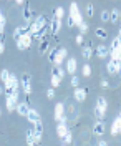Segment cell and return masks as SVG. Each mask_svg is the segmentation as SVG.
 Here are the masks:
<instances>
[{"label": "cell", "instance_id": "54", "mask_svg": "<svg viewBox=\"0 0 121 146\" xmlns=\"http://www.w3.org/2000/svg\"><path fill=\"white\" fill-rule=\"evenodd\" d=\"M120 32H121V28H120Z\"/></svg>", "mask_w": 121, "mask_h": 146}, {"label": "cell", "instance_id": "43", "mask_svg": "<svg viewBox=\"0 0 121 146\" xmlns=\"http://www.w3.org/2000/svg\"><path fill=\"white\" fill-rule=\"evenodd\" d=\"M0 23H3V25L7 23V20H5V15H3V12H2V10H0Z\"/></svg>", "mask_w": 121, "mask_h": 146}, {"label": "cell", "instance_id": "30", "mask_svg": "<svg viewBox=\"0 0 121 146\" xmlns=\"http://www.w3.org/2000/svg\"><path fill=\"white\" fill-rule=\"evenodd\" d=\"M61 141H63V145H71V141H73V135H71V131H68L65 136L61 138Z\"/></svg>", "mask_w": 121, "mask_h": 146}, {"label": "cell", "instance_id": "14", "mask_svg": "<svg viewBox=\"0 0 121 146\" xmlns=\"http://www.w3.org/2000/svg\"><path fill=\"white\" fill-rule=\"evenodd\" d=\"M106 70H108L110 75H116V73H118V65H116V62H114L113 58L108 60V63H106Z\"/></svg>", "mask_w": 121, "mask_h": 146}, {"label": "cell", "instance_id": "50", "mask_svg": "<svg viewBox=\"0 0 121 146\" xmlns=\"http://www.w3.org/2000/svg\"><path fill=\"white\" fill-rule=\"evenodd\" d=\"M118 116H120V119H121V111H120V115H118Z\"/></svg>", "mask_w": 121, "mask_h": 146}, {"label": "cell", "instance_id": "52", "mask_svg": "<svg viewBox=\"0 0 121 146\" xmlns=\"http://www.w3.org/2000/svg\"><path fill=\"white\" fill-rule=\"evenodd\" d=\"M120 20H121V10H120Z\"/></svg>", "mask_w": 121, "mask_h": 146}, {"label": "cell", "instance_id": "47", "mask_svg": "<svg viewBox=\"0 0 121 146\" xmlns=\"http://www.w3.org/2000/svg\"><path fill=\"white\" fill-rule=\"evenodd\" d=\"M15 3H17V5H23V3H25V0H15Z\"/></svg>", "mask_w": 121, "mask_h": 146}, {"label": "cell", "instance_id": "42", "mask_svg": "<svg viewBox=\"0 0 121 146\" xmlns=\"http://www.w3.org/2000/svg\"><path fill=\"white\" fill-rule=\"evenodd\" d=\"M100 85H101L103 90H108V88H110V83H108V80H104V78L101 80V83H100Z\"/></svg>", "mask_w": 121, "mask_h": 146}, {"label": "cell", "instance_id": "23", "mask_svg": "<svg viewBox=\"0 0 121 146\" xmlns=\"http://www.w3.org/2000/svg\"><path fill=\"white\" fill-rule=\"evenodd\" d=\"M95 36H98L100 40H106L108 38V32L104 30V28H95Z\"/></svg>", "mask_w": 121, "mask_h": 146}, {"label": "cell", "instance_id": "1", "mask_svg": "<svg viewBox=\"0 0 121 146\" xmlns=\"http://www.w3.org/2000/svg\"><path fill=\"white\" fill-rule=\"evenodd\" d=\"M68 15L75 20L76 27L83 22V15H81V12H80V9H78V3H76V2H71V3H70V13H68Z\"/></svg>", "mask_w": 121, "mask_h": 146}, {"label": "cell", "instance_id": "27", "mask_svg": "<svg viewBox=\"0 0 121 146\" xmlns=\"http://www.w3.org/2000/svg\"><path fill=\"white\" fill-rule=\"evenodd\" d=\"M35 141H37V139H35V135H33V129L30 128V129L27 131V145H28V146H32L33 143H35Z\"/></svg>", "mask_w": 121, "mask_h": 146}, {"label": "cell", "instance_id": "17", "mask_svg": "<svg viewBox=\"0 0 121 146\" xmlns=\"http://www.w3.org/2000/svg\"><path fill=\"white\" fill-rule=\"evenodd\" d=\"M28 110H30L28 103H19V105H17V113H19L20 116H27Z\"/></svg>", "mask_w": 121, "mask_h": 146}, {"label": "cell", "instance_id": "34", "mask_svg": "<svg viewBox=\"0 0 121 146\" xmlns=\"http://www.w3.org/2000/svg\"><path fill=\"white\" fill-rule=\"evenodd\" d=\"M95 116H96V118L100 119V121H103V119H104V111L95 106Z\"/></svg>", "mask_w": 121, "mask_h": 146}, {"label": "cell", "instance_id": "51", "mask_svg": "<svg viewBox=\"0 0 121 146\" xmlns=\"http://www.w3.org/2000/svg\"><path fill=\"white\" fill-rule=\"evenodd\" d=\"M120 135H121V125H120Z\"/></svg>", "mask_w": 121, "mask_h": 146}, {"label": "cell", "instance_id": "31", "mask_svg": "<svg viewBox=\"0 0 121 146\" xmlns=\"http://www.w3.org/2000/svg\"><path fill=\"white\" fill-rule=\"evenodd\" d=\"M56 53H58V48H52L50 52H48V62H55V58H56Z\"/></svg>", "mask_w": 121, "mask_h": 146}, {"label": "cell", "instance_id": "2", "mask_svg": "<svg viewBox=\"0 0 121 146\" xmlns=\"http://www.w3.org/2000/svg\"><path fill=\"white\" fill-rule=\"evenodd\" d=\"M88 91H90V88H86V86H76L75 88V91H73V98L78 103H81V101H85L86 100V95H88Z\"/></svg>", "mask_w": 121, "mask_h": 146}, {"label": "cell", "instance_id": "41", "mask_svg": "<svg viewBox=\"0 0 121 146\" xmlns=\"http://www.w3.org/2000/svg\"><path fill=\"white\" fill-rule=\"evenodd\" d=\"M66 23H68V28H73V27H76V23H75V20L70 15H68V20H66Z\"/></svg>", "mask_w": 121, "mask_h": 146}, {"label": "cell", "instance_id": "11", "mask_svg": "<svg viewBox=\"0 0 121 146\" xmlns=\"http://www.w3.org/2000/svg\"><path fill=\"white\" fill-rule=\"evenodd\" d=\"M70 129H68V125H66V121H58V126H56V133H58V136L63 138L68 133Z\"/></svg>", "mask_w": 121, "mask_h": 146}, {"label": "cell", "instance_id": "44", "mask_svg": "<svg viewBox=\"0 0 121 146\" xmlns=\"http://www.w3.org/2000/svg\"><path fill=\"white\" fill-rule=\"evenodd\" d=\"M5 52V42H0V53Z\"/></svg>", "mask_w": 121, "mask_h": 146}, {"label": "cell", "instance_id": "3", "mask_svg": "<svg viewBox=\"0 0 121 146\" xmlns=\"http://www.w3.org/2000/svg\"><path fill=\"white\" fill-rule=\"evenodd\" d=\"M32 35L28 33V35H23V36H20L19 40H15L17 42V48L19 50H27V48H30V45H32Z\"/></svg>", "mask_w": 121, "mask_h": 146}, {"label": "cell", "instance_id": "28", "mask_svg": "<svg viewBox=\"0 0 121 146\" xmlns=\"http://www.w3.org/2000/svg\"><path fill=\"white\" fill-rule=\"evenodd\" d=\"M81 75H83L85 78H88V76H91V65H90V63L83 65V68H81Z\"/></svg>", "mask_w": 121, "mask_h": 146}, {"label": "cell", "instance_id": "10", "mask_svg": "<svg viewBox=\"0 0 121 146\" xmlns=\"http://www.w3.org/2000/svg\"><path fill=\"white\" fill-rule=\"evenodd\" d=\"M30 32H28V27L27 25H22V27H15V30H13V38L15 40H19L20 36L23 35H28Z\"/></svg>", "mask_w": 121, "mask_h": 146}, {"label": "cell", "instance_id": "36", "mask_svg": "<svg viewBox=\"0 0 121 146\" xmlns=\"http://www.w3.org/2000/svg\"><path fill=\"white\" fill-rule=\"evenodd\" d=\"M78 27H80V33H81V35H85V33L88 32V23H86L85 20L80 23V25H78Z\"/></svg>", "mask_w": 121, "mask_h": 146}, {"label": "cell", "instance_id": "55", "mask_svg": "<svg viewBox=\"0 0 121 146\" xmlns=\"http://www.w3.org/2000/svg\"><path fill=\"white\" fill-rule=\"evenodd\" d=\"M63 146H66V145H63Z\"/></svg>", "mask_w": 121, "mask_h": 146}, {"label": "cell", "instance_id": "4", "mask_svg": "<svg viewBox=\"0 0 121 146\" xmlns=\"http://www.w3.org/2000/svg\"><path fill=\"white\" fill-rule=\"evenodd\" d=\"M55 119L56 121H66L68 123V118L65 115V105L63 103H56L55 105Z\"/></svg>", "mask_w": 121, "mask_h": 146}, {"label": "cell", "instance_id": "13", "mask_svg": "<svg viewBox=\"0 0 121 146\" xmlns=\"http://www.w3.org/2000/svg\"><path fill=\"white\" fill-rule=\"evenodd\" d=\"M17 105H19V100L17 98H13V96H7V100H5V106L9 111H13V110L17 108Z\"/></svg>", "mask_w": 121, "mask_h": 146}, {"label": "cell", "instance_id": "9", "mask_svg": "<svg viewBox=\"0 0 121 146\" xmlns=\"http://www.w3.org/2000/svg\"><path fill=\"white\" fill-rule=\"evenodd\" d=\"M104 131H106V128H104V123L103 121H95V125H93V133L96 135V136H103L104 135Z\"/></svg>", "mask_w": 121, "mask_h": 146}, {"label": "cell", "instance_id": "18", "mask_svg": "<svg viewBox=\"0 0 121 146\" xmlns=\"http://www.w3.org/2000/svg\"><path fill=\"white\" fill-rule=\"evenodd\" d=\"M120 125H121V119H120V116H116V119L113 121V125H111V135L113 136H118V135H120Z\"/></svg>", "mask_w": 121, "mask_h": 146}, {"label": "cell", "instance_id": "37", "mask_svg": "<svg viewBox=\"0 0 121 146\" xmlns=\"http://www.w3.org/2000/svg\"><path fill=\"white\" fill-rule=\"evenodd\" d=\"M101 22H104V23L110 22V12L108 10H103L101 12Z\"/></svg>", "mask_w": 121, "mask_h": 146}, {"label": "cell", "instance_id": "53", "mask_svg": "<svg viewBox=\"0 0 121 146\" xmlns=\"http://www.w3.org/2000/svg\"><path fill=\"white\" fill-rule=\"evenodd\" d=\"M0 116H2V108H0Z\"/></svg>", "mask_w": 121, "mask_h": 146}, {"label": "cell", "instance_id": "7", "mask_svg": "<svg viewBox=\"0 0 121 146\" xmlns=\"http://www.w3.org/2000/svg\"><path fill=\"white\" fill-rule=\"evenodd\" d=\"M66 56H68V52H66V48H58V53H56V58H55V66H60V65L63 63L66 60Z\"/></svg>", "mask_w": 121, "mask_h": 146}, {"label": "cell", "instance_id": "33", "mask_svg": "<svg viewBox=\"0 0 121 146\" xmlns=\"http://www.w3.org/2000/svg\"><path fill=\"white\" fill-rule=\"evenodd\" d=\"M9 76H10V72L7 70V68H3V70L0 72V80H2L3 83H5L7 80H9Z\"/></svg>", "mask_w": 121, "mask_h": 146}, {"label": "cell", "instance_id": "29", "mask_svg": "<svg viewBox=\"0 0 121 146\" xmlns=\"http://www.w3.org/2000/svg\"><path fill=\"white\" fill-rule=\"evenodd\" d=\"M55 18H58V20H63L65 18V9L63 7H56L55 9Z\"/></svg>", "mask_w": 121, "mask_h": 146}, {"label": "cell", "instance_id": "32", "mask_svg": "<svg viewBox=\"0 0 121 146\" xmlns=\"http://www.w3.org/2000/svg\"><path fill=\"white\" fill-rule=\"evenodd\" d=\"M86 15H88L90 18L95 17V5L93 3H88V5H86Z\"/></svg>", "mask_w": 121, "mask_h": 146}, {"label": "cell", "instance_id": "12", "mask_svg": "<svg viewBox=\"0 0 121 146\" xmlns=\"http://www.w3.org/2000/svg\"><path fill=\"white\" fill-rule=\"evenodd\" d=\"M60 28H61V20H58V18H53L52 22H50V32L56 35L58 32H60Z\"/></svg>", "mask_w": 121, "mask_h": 146}, {"label": "cell", "instance_id": "40", "mask_svg": "<svg viewBox=\"0 0 121 146\" xmlns=\"http://www.w3.org/2000/svg\"><path fill=\"white\" fill-rule=\"evenodd\" d=\"M78 85H80V78H78L76 75H73V76H71V86H75V88H76Z\"/></svg>", "mask_w": 121, "mask_h": 146}, {"label": "cell", "instance_id": "22", "mask_svg": "<svg viewBox=\"0 0 121 146\" xmlns=\"http://www.w3.org/2000/svg\"><path fill=\"white\" fill-rule=\"evenodd\" d=\"M23 20H27V22H32L33 20V10L30 9V7H23Z\"/></svg>", "mask_w": 121, "mask_h": 146}, {"label": "cell", "instance_id": "26", "mask_svg": "<svg viewBox=\"0 0 121 146\" xmlns=\"http://www.w3.org/2000/svg\"><path fill=\"white\" fill-rule=\"evenodd\" d=\"M120 48H121V43H120V40H118V36H116V38H113L111 45H110V53H113V52H118Z\"/></svg>", "mask_w": 121, "mask_h": 146}, {"label": "cell", "instance_id": "39", "mask_svg": "<svg viewBox=\"0 0 121 146\" xmlns=\"http://www.w3.org/2000/svg\"><path fill=\"white\" fill-rule=\"evenodd\" d=\"M47 96H48V100H53V98H55V88H48Z\"/></svg>", "mask_w": 121, "mask_h": 146}, {"label": "cell", "instance_id": "46", "mask_svg": "<svg viewBox=\"0 0 121 146\" xmlns=\"http://www.w3.org/2000/svg\"><path fill=\"white\" fill-rule=\"evenodd\" d=\"M98 146H108V143H106L104 139H100V141H98Z\"/></svg>", "mask_w": 121, "mask_h": 146}, {"label": "cell", "instance_id": "19", "mask_svg": "<svg viewBox=\"0 0 121 146\" xmlns=\"http://www.w3.org/2000/svg\"><path fill=\"white\" fill-rule=\"evenodd\" d=\"M96 108L103 110V111H106L108 110V101H106V98L104 96H98V100H96V105H95Z\"/></svg>", "mask_w": 121, "mask_h": 146}, {"label": "cell", "instance_id": "15", "mask_svg": "<svg viewBox=\"0 0 121 146\" xmlns=\"http://www.w3.org/2000/svg\"><path fill=\"white\" fill-rule=\"evenodd\" d=\"M27 118H28V121H30V123H35V121H38V119H42V118H40V113H38L37 110H33V108L28 110Z\"/></svg>", "mask_w": 121, "mask_h": 146}, {"label": "cell", "instance_id": "20", "mask_svg": "<svg viewBox=\"0 0 121 146\" xmlns=\"http://www.w3.org/2000/svg\"><path fill=\"white\" fill-rule=\"evenodd\" d=\"M91 55H93V48H91V43L88 46H83L81 48V56H83L85 60H90L91 58Z\"/></svg>", "mask_w": 121, "mask_h": 146}, {"label": "cell", "instance_id": "16", "mask_svg": "<svg viewBox=\"0 0 121 146\" xmlns=\"http://www.w3.org/2000/svg\"><path fill=\"white\" fill-rule=\"evenodd\" d=\"M48 52H50V43H48V40H42L40 45H38V53L40 55H47Z\"/></svg>", "mask_w": 121, "mask_h": 146}, {"label": "cell", "instance_id": "25", "mask_svg": "<svg viewBox=\"0 0 121 146\" xmlns=\"http://www.w3.org/2000/svg\"><path fill=\"white\" fill-rule=\"evenodd\" d=\"M35 22H37V25L40 28H43V27H47V25H48L47 15H40V17H37V18H35Z\"/></svg>", "mask_w": 121, "mask_h": 146}, {"label": "cell", "instance_id": "5", "mask_svg": "<svg viewBox=\"0 0 121 146\" xmlns=\"http://www.w3.org/2000/svg\"><path fill=\"white\" fill-rule=\"evenodd\" d=\"M22 88H23V93L27 96L32 93V76H30V73H23V76H22Z\"/></svg>", "mask_w": 121, "mask_h": 146}, {"label": "cell", "instance_id": "8", "mask_svg": "<svg viewBox=\"0 0 121 146\" xmlns=\"http://www.w3.org/2000/svg\"><path fill=\"white\" fill-rule=\"evenodd\" d=\"M76 68H78V63H76V58H68L66 60V73H70V75H75L76 73Z\"/></svg>", "mask_w": 121, "mask_h": 146}, {"label": "cell", "instance_id": "21", "mask_svg": "<svg viewBox=\"0 0 121 146\" xmlns=\"http://www.w3.org/2000/svg\"><path fill=\"white\" fill-rule=\"evenodd\" d=\"M110 22H111V23H118V22H120V10L118 9L110 10Z\"/></svg>", "mask_w": 121, "mask_h": 146}, {"label": "cell", "instance_id": "48", "mask_svg": "<svg viewBox=\"0 0 121 146\" xmlns=\"http://www.w3.org/2000/svg\"><path fill=\"white\" fill-rule=\"evenodd\" d=\"M32 146H42V143H40V141H35V143H33Z\"/></svg>", "mask_w": 121, "mask_h": 146}, {"label": "cell", "instance_id": "45", "mask_svg": "<svg viewBox=\"0 0 121 146\" xmlns=\"http://www.w3.org/2000/svg\"><path fill=\"white\" fill-rule=\"evenodd\" d=\"M0 42H5V33H3V30H0Z\"/></svg>", "mask_w": 121, "mask_h": 146}, {"label": "cell", "instance_id": "24", "mask_svg": "<svg viewBox=\"0 0 121 146\" xmlns=\"http://www.w3.org/2000/svg\"><path fill=\"white\" fill-rule=\"evenodd\" d=\"M52 75H56L60 80H63L66 73H65V70H63V68H60V66H53V68H52Z\"/></svg>", "mask_w": 121, "mask_h": 146}, {"label": "cell", "instance_id": "35", "mask_svg": "<svg viewBox=\"0 0 121 146\" xmlns=\"http://www.w3.org/2000/svg\"><path fill=\"white\" fill-rule=\"evenodd\" d=\"M60 78L56 76V75H52V88H56V86H60Z\"/></svg>", "mask_w": 121, "mask_h": 146}, {"label": "cell", "instance_id": "6", "mask_svg": "<svg viewBox=\"0 0 121 146\" xmlns=\"http://www.w3.org/2000/svg\"><path fill=\"white\" fill-rule=\"evenodd\" d=\"M95 53L96 56H100V58H108V55H110V46L106 45H96L95 46Z\"/></svg>", "mask_w": 121, "mask_h": 146}, {"label": "cell", "instance_id": "38", "mask_svg": "<svg viewBox=\"0 0 121 146\" xmlns=\"http://www.w3.org/2000/svg\"><path fill=\"white\" fill-rule=\"evenodd\" d=\"M75 42H76V45H83L85 36L81 35V33H78V35H76V38H75Z\"/></svg>", "mask_w": 121, "mask_h": 146}, {"label": "cell", "instance_id": "49", "mask_svg": "<svg viewBox=\"0 0 121 146\" xmlns=\"http://www.w3.org/2000/svg\"><path fill=\"white\" fill-rule=\"evenodd\" d=\"M2 93H3V86H2V85H0V95H2Z\"/></svg>", "mask_w": 121, "mask_h": 146}]
</instances>
